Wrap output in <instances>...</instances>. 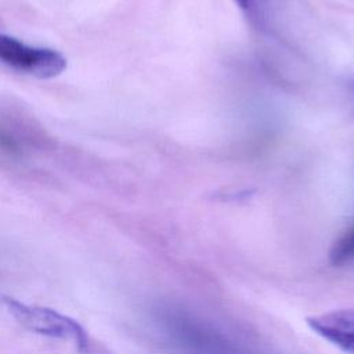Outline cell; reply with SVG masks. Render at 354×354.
<instances>
[{
	"label": "cell",
	"mask_w": 354,
	"mask_h": 354,
	"mask_svg": "<svg viewBox=\"0 0 354 354\" xmlns=\"http://www.w3.org/2000/svg\"><path fill=\"white\" fill-rule=\"evenodd\" d=\"M1 304L6 311L24 328L39 335L69 340L80 351L90 347L86 329L73 318L58 313L57 310L21 303L11 297H3Z\"/></svg>",
	"instance_id": "7a4b0ae2"
},
{
	"label": "cell",
	"mask_w": 354,
	"mask_h": 354,
	"mask_svg": "<svg viewBox=\"0 0 354 354\" xmlns=\"http://www.w3.org/2000/svg\"><path fill=\"white\" fill-rule=\"evenodd\" d=\"M0 62L40 79L55 77L66 68V59L61 53L28 46L3 33H0Z\"/></svg>",
	"instance_id": "3957f363"
},
{
	"label": "cell",
	"mask_w": 354,
	"mask_h": 354,
	"mask_svg": "<svg viewBox=\"0 0 354 354\" xmlns=\"http://www.w3.org/2000/svg\"><path fill=\"white\" fill-rule=\"evenodd\" d=\"M308 326L342 351L354 354V310H333L307 317Z\"/></svg>",
	"instance_id": "277c9868"
},
{
	"label": "cell",
	"mask_w": 354,
	"mask_h": 354,
	"mask_svg": "<svg viewBox=\"0 0 354 354\" xmlns=\"http://www.w3.org/2000/svg\"><path fill=\"white\" fill-rule=\"evenodd\" d=\"M158 322L169 342L184 354H231L228 342L189 313L163 308Z\"/></svg>",
	"instance_id": "6da1fadb"
},
{
	"label": "cell",
	"mask_w": 354,
	"mask_h": 354,
	"mask_svg": "<svg viewBox=\"0 0 354 354\" xmlns=\"http://www.w3.org/2000/svg\"><path fill=\"white\" fill-rule=\"evenodd\" d=\"M252 24L259 28H266L275 12L282 6L283 0H234Z\"/></svg>",
	"instance_id": "5b68a950"
},
{
	"label": "cell",
	"mask_w": 354,
	"mask_h": 354,
	"mask_svg": "<svg viewBox=\"0 0 354 354\" xmlns=\"http://www.w3.org/2000/svg\"><path fill=\"white\" fill-rule=\"evenodd\" d=\"M329 261L336 267L354 263V224L348 227V230H346L332 245Z\"/></svg>",
	"instance_id": "8992f818"
}]
</instances>
